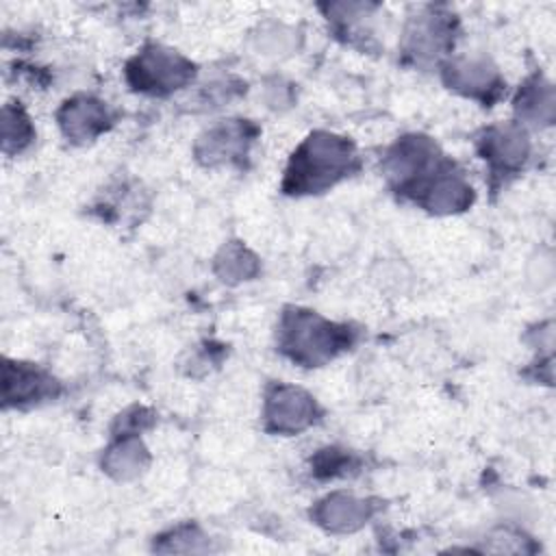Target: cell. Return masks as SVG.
I'll return each instance as SVG.
<instances>
[{"label": "cell", "instance_id": "cell-1", "mask_svg": "<svg viewBox=\"0 0 556 556\" xmlns=\"http://www.w3.org/2000/svg\"><path fill=\"white\" fill-rule=\"evenodd\" d=\"M358 169L356 146L337 132L313 130L289 156L282 178L287 195H319Z\"/></svg>", "mask_w": 556, "mask_h": 556}, {"label": "cell", "instance_id": "cell-2", "mask_svg": "<svg viewBox=\"0 0 556 556\" xmlns=\"http://www.w3.org/2000/svg\"><path fill=\"white\" fill-rule=\"evenodd\" d=\"M356 332L308 308H285L278 321V350L300 367H321L350 350Z\"/></svg>", "mask_w": 556, "mask_h": 556}, {"label": "cell", "instance_id": "cell-3", "mask_svg": "<svg viewBox=\"0 0 556 556\" xmlns=\"http://www.w3.org/2000/svg\"><path fill=\"white\" fill-rule=\"evenodd\" d=\"M195 63L182 52L148 43L126 63V83L132 91L148 96H169L182 87H189L195 78Z\"/></svg>", "mask_w": 556, "mask_h": 556}, {"label": "cell", "instance_id": "cell-4", "mask_svg": "<svg viewBox=\"0 0 556 556\" xmlns=\"http://www.w3.org/2000/svg\"><path fill=\"white\" fill-rule=\"evenodd\" d=\"M447 163L434 139L426 135L400 137L382 156V174L389 185L413 200L415 193Z\"/></svg>", "mask_w": 556, "mask_h": 556}, {"label": "cell", "instance_id": "cell-5", "mask_svg": "<svg viewBox=\"0 0 556 556\" xmlns=\"http://www.w3.org/2000/svg\"><path fill=\"white\" fill-rule=\"evenodd\" d=\"M317 400L302 387L274 382L263 400V428L271 434L293 437L311 428L319 417Z\"/></svg>", "mask_w": 556, "mask_h": 556}, {"label": "cell", "instance_id": "cell-6", "mask_svg": "<svg viewBox=\"0 0 556 556\" xmlns=\"http://www.w3.org/2000/svg\"><path fill=\"white\" fill-rule=\"evenodd\" d=\"M454 15L430 7L406 22L402 33V52L415 65H432L454 48Z\"/></svg>", "mask_w": 556, "mask_h": 556}, {"label": "cell", "instance_id": "cell-7", "mask_svg": "<svg viewBox=\"0 0 556 556\" xmlns=\"http://www.w3.org/2000/svg\"><path fill=\"white\" fill-rule=\"evenodd\" d=\"M478 154L489 167L493 180L519 174L530 159L528 130L517 122H502L484 128L476 139Z\"/></svg>", "mask_w": 556, "mask_h": 556}, {"label": "cell", "instance_id": "cell-8", "mask_svg": "<svg viewBox=\"0 0 556 556\" xmlns=\"http://www.w3.org/2000/svg\"><path fill=\"white\" fill-rule=\"evenodd\" d=\"M258 128L250 119H222L208 126L193 146V156L204 167L239 165L245 161Z\"/></svg>", "mask_w": 556, "mask_h": 556}, {"label": "cell", "instance_id": "cell-9", "mask_svg": "<svg viewBox=\"0 0 556 556\" xmlns=\"http://www.w3.org/2000/svg\"><path fill=\"white\" fill-rule=\"evenodd\" d=\"M443 83L471 100L491 106L504 91L500 70L486 56H450L441 63Z\"/></svg>", "mask_w": 556, "mask_h": 556}, {"label": "cell", "instance_id": "cell-10", "mask_svg": "<svg viewBox=\"0 0 556 556\" xmlns=\"http://www.w3.org/2000/svg\"><path fill=\"white\" fill-rule=\"evenodd\" d=\"M115 122L111 106L89 93L67 98L56 111V124L63 137L72 143H89L106 132Z\"/></svg>", "mask_w": 556, "mask_h": 556}, {"label": "cell", "instance_id": "cell-11", "mask_svg": "<svg viewBox=\"0 0 556 556\" xmlns=\"http://www.w3.org/2000/svg\"><path fill=\"white\" fill-rule=\"evenodd\" d=\"M376 502L358 497L350 491H332L317 500L311 519L330 534H352L376 515Z\"/></svg>", "mask_w": 556, "mask_h": 556}, {"label": "cell", "instance_id": "cell-12", "mask_svg": "<svg viewBox=\"0 0 556 556\" xmlns=\"http://www.w3.org/2000/svg\"><path fill=\"white\" fill-rule=\"evenodd\" d=\"M473 189L456 169L452 161H447L413 198L415 204L426 208L432 215H454L463 213L473 204Z\"/></svg>", "mask_w": 556, "mask_h": 556}, {"label": "cell", "instance_id": "cell-13", "mask_svg": "<svg viewBox=\"0 0 556 556\" xmlns=\"http://www.w3.org/2000/svg\"><path fill=\"white\" fill-rule=\"evenodd\" d=\"M59 382L52 374L46 369L22 363V361H9L4 358L2 365V404L9 406H30L39 404L43 400L56 397Z\"/></svg>", "mask_w": 556, "mask_h": 556}, {"label": "cell", "instance_id": "cell-14", "mask_svg": "<svg viewBox=\"0 0 556 556\" xmlns=\"http://www.w3.org/2000/svg\"><path fill=\"white\" fill-rule=\"evenodd\" d=\"M517 124H521L526 130L530 128H545L554 122L556 115V93L554 85L541 76H530L517 91L513 102Z\"/></svg>", "mask_w": 556, "mask_h": 556}, {"label": "cell", "instance_id": "cell-15", "mask_svg": "<svg viewBox=\"0 0 556 556\" xmlns=\"http://www.w3.org/2000/svg\"><path fill=\"white\" fill-rule=\"evenodd\" d=\"M150 465V452L139 434H115L113 443L104 450L100 467L117 482L139 478Z\"/></svg>", "mask_w": 556, "mask_h": 556}, {"label": "cell", "instance_id": "cell-16", "mask_svg": "<svg viewBox=\"0 0 556 556\" xmlns=\"http://www.w3.org/2000/svg\"><path fill=\"white\" fill-rule=\"evenodd\" d=\"M213 271L226 285H241L258 276L261 263L248 245L241 241H228L213 256Z\"/></svg>", "mask_w": 556, "mask_h": 556}, {"label": "cell", "instance_id": "cell-17", "mask_svg": "<svg viewBox=\"0 0 556 556\" xmlns=\"http://www.w3.org/2000/svg\"><path fill=\"white\" fill-rule=\"evenodd\" d=\"M35 139V128L20 102L2 106V152L7 156L24 152Z\"/></svg>", "mask_w": 556, "mask_h": 556}, {"label": "cell", "instance_id": "cell-18", "mask_svg": "<svg viewBox=\"0 0 556 556\" xmlns=\"http://www.w3.org/2000/svg\"><path fill=\"white\" fill-rule=\"evenodd\" d=\"M154 549L165 554H198L211 549L208 534L195 523H180L154 539Z\"/></svg>", "mask_w": 556, "mask_h": 556}, {"label": "cell", "instance_id": "cell-19", "mask_svg": "<svg viewBox=\"0 0 556 556\" xmlns=\"http://www.w3.org/2000/svg\"><path fill=\"white\" fill-rule=\"evenodd\" d=\"M311 467L313 473L319 478H343L348 473L358 471V458L348 450L324 447L313 456Z\"/></svg>", "mask_w": 556, "mask_h": 556}, {"label": "cell", "instance_id": "cell-20", "mask_svg": "<svg viewBox=\"0 0 556 556\" xmlns=\"http://www.w3.org/2000/svg\"><path fill=\"white\" fill-rule=\"evenodd\" d=\"M486 552H497V554H526L532 552V539H528L523 532H517L513 528H497L486 536Z\"/></svg>", "mask_w": 556, "mask_h": 556}]
</instances>
